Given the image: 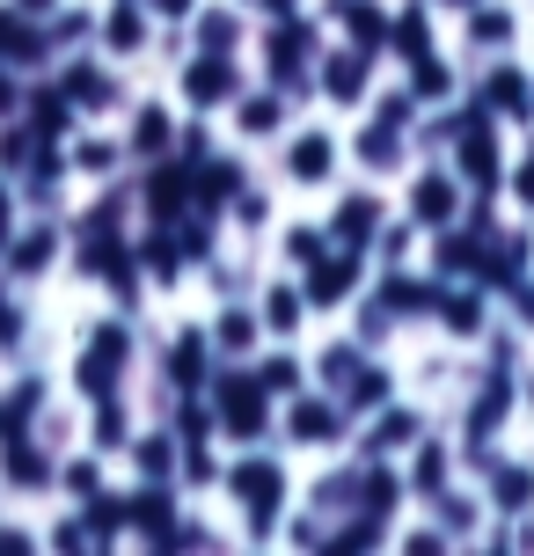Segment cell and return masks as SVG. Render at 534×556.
<instances>
[{
    "instance_id": "obj_55",
    "label": "cell",
    "mask_w": 534,
    "mask_h": 556,
    "mask_svg": "<svg viewBox=\"0 0 534 556\" xmlns=\"http://www.w3.org/2000/svg\"><path fill=\"white\" fill-rule=\"evenodd\" d=\"M15 103H23V96H15V81H8V59H0V117H15Z\"/></svg>"
},
{
    "instance_id": "obj_14",
    "label": "cell",
    "mask_w": 534,
    "mask_h": 556,
    "mask_svg": "<svg viewBox=\"0 0 534 556\" xmlns=\"http://www.w3.org/2000/svg\"><path fill=\"white\" fill-rule=\"evenodd\" d=\"M66 96H74V103H81V111H111L117 103V81L111 74H103V66H96V59H81V66H66Z\"/></svg>"
},
{
    "instance_id": "obj_20",
    "label": "cell",
    "mask_w": 534,
    "mask_h": 556,
    "mask_svg": "<svg viewBox=\"0 0 534 556\" xmlns=\"http://www.w3.org/2000/svg\"><path fill=\"white\" fill-rule=\"evenodd\" d=\"M338 15H344V29L359 37V52H381V45H389V15H381L373 0H338Z\"/></svg>"
},
{
    "instance_id": "obj_52",
    "label": "cell",
    "mask_w": 534,
    "mask_h": 556,
    "mask_svg": "<svg viewBox=\"0 0 534 556\" xmlns=\"http://www.w3.org/2000/svg\"><path fill=\"white\" fill-rule=\"evenodd\" d=\"M154 15H169V23H183V15H198V0H147Z\"/></svg>"
},
{
    "instance_id": "obj_17",
    "label": "cell",
    "mask_w": 534,
    "mask_h": 556,
    "mask_svg": "<svg viewBox=\"0 0 534 556\" xmlns=\"http://www.w3.org/2000/svg\"><path fill=\"white\" fill-rule=\"evenodd\" d=\"M37 403H44V381H15V389H8V403H0V446H8V440H23V432H29Z\"/></svg>"
},
{
    "instance_id": "obj_42",
    "label": "cell",
    "mask_w": 534,
    "mask_h": 556,
    "mask_svg": "<svg viewBox=\"0 0 534 556\" xmlns=\"http://www.w3.org/2000/svg\"><path fill=\"white\" fill-rule=\"evenodd\" d=\"M389 505H395V476H389V469H366V513L381 520Z\"/></svg>"
},
{
    "instance_id": "obj_25",
    "label": "cell",
    "mask_w": 534,
    "mask_h": 556,
    "mask_svg": "<svg viewBox=\"0 0 534 556\" xmlns=\"http://www.w3.org/2000/svg\"><path fill=\"white\" fill-rule=\"evenodd\" d=\"M285 425H293V440H338V425H344V417H338V403H315V395H301Z\"/></svg>"
},
{
    "instance_id": "obj_24",
    "label": "cell",
    "mask_w": 534,
    "mask_h": 556,
    "mask_svg": "<svg viewBox=\"0 0 534 556\" xmlns=\"http://www.w3.org/2000/svg\"><path fill=\"white\" fill-rule=\"evenodd\" d=\"M410 213H418L424 227H447V220H454V184H447V176H418V191H410Z\"/></svg>"
},
{
    "instance_id": "obj_27",
    "label": "cell",
    "mask_w": 534,
    "mask_h": 556,
    "mask_svg": "<svg viewBox=\"0 0 534 556\" xmlns=\"http://www.w3.org/2000/svg\"><path fill=\"white\" fill-rule=\"evenodd\" d=\"M81 528H88V542H117V528H125V498H111V491L81 498Z\"/></svg>"
},
{
    "instance_id": "obj_28",
    "label": "cell",
    "mask_w": 534,
    "mask_h": 556,
    "mask_svg": "<svg viewBox=\"0 0 534 556\" xmlns=\"http://www.w3.org/2000/svg\"><path fill=\"white\" fill-rule=\"evenodd\" d=\"M176 264H183V250H176V235H169V227L140 242V271L154 278V286H176Z\"/></svg>"
},
{
    "instance_id": "obj_22",
    "label": "cell",
    "mask_w": 534,
    "mask_h": 556,
    "mask_svg": "<svg viewBox=\"0 0 534 556\" xmlns=\"http://www.w3.org/2000/svg\"><path fill=\"white\" fill-rule=\"evenodd\" d=\"M330 227H338L344 250H359V242H373V227H381V205H373V198H344Z\"/></svg>"
},
{
    "instance_id": "obj_57",
    "label": "cell",
    "mask_w": 534,
    "mask_h": 556,
    "mask_svg": "<svg viewBox=\"0 0 534 556\" xmlns=\"http://www.w3.org/2000/svg\"><path fill=\"white\" fill-rule=\"evenodd\" d=\"M512 191H520V198H527V205H534V154H527V162H520V176H512Z\"/></svg>"
},
{
    "instance_id": "obj_13",
    "label": "cell",
    "mask_w": 534,
    "mask_h": 556,
    "mask_svg": "<svg viewBox=\"0 0 534 556\" xmlns=\"http://www.w3.org/2000/svg\"><path fill=\"white\" fill-rule=\"evenodd\" d=\"M461 176H469L476 191L498 184V139H491V125H461Z\"/></svg>"
},
{
    "instance_id": "obj_5",
    "label": "cell",
    "mask_w": 534,
    "mask_h": 556,
    "mask_svg": "<svg viewBox=\"0 0 534 556\" xmlns=\"http://www.w3.org/2000/svg\"><path fill=\"white\" fill-rule=\"evenodd\" d=\"M125 528L140 534V542H154V549H169V534H176V498H169V483H147V491H132V498H125Z\"/></svg>"
},
{
    "instance_id": "obj_21",
    "label": "cell",
    "mask_w": 534,
    "mask_h": 556,
    "mask_svg": "<svg viewBox=\"0 0 534 556\" xmlns=\"http://www.w3.org/2000/svg\"><path fill=\"white\" fill-rule=\"evenodd\" d=\"M366 59H373V52H338L330 66H322V88H330L338 103H359V96H366Z\"/></svg>"
},
{
    "instance_id": "obj_34",
    "label": "cell",
    "mask_w": 534,
    "mask_h": 556,
    "mask_svg": "<svg viewBox=\"0 0 534 556\" xmlns=\"http://www.w3.org/2000/svg\"><path fill=\"white\" fill-rule=\"evenodd\" d=\"M301 307H308V293H293V286H271V293H264V323H271V330H301Z\"/></svg>"
},
{
    "instance_id": "obj_23",
    "label": "cell",
    "mask_w": 534,
    "mask_h": 556,
    "mask_svg": "<svg viewBox=\"0 0 534 556\" xmlns=\"http://www.w3.org/2000/svg\"><path fill=\"white\" fill-rule=\"evenodd\" d=\"M389 45H395V59H410V66H418V59H432V29H424V8H403V15H395V23H389Z\"/></svg>"
},
{
    "instance_id": "obj_36",
    "label": "cell",
    "mask_w": 534,
    "mask_h": 556,
    "mask_svg": "<svg viewBox=\"0 0 534 556\" xmlns=\"http://www.w3.org/2000/svg\"><path fill=\"white\" fill-rule=\"evenodd\" d=\"M74 168H81V176H111L117 168V139H74Z\"/></svg>"
},
{
    "instance_id": "obj_61",
    "label": "cell",
    "mask_w": 534,
    "mask_h": 556,
    "mask_svg": "<svg viewBox=\"0 0 534 556\" xmlns=\"http://www.w3.org/2000/svg\"><path fill=\"white\" fill-rule=\"evenodd\" d=\"M520 315H527V323H534V286H527V293H520Z\"/></svg>"
},
{
    "instance_id": "obj_30",
    "label": "cell",
    "mask_w": 534,
    "mask_h": 556,
    "mask_svg": "<svg viewBox=\"0 0 534 556\" xmlns=\"http://www.w3.org/2000/svg\"><path fill=\"white\" fill-rule=\"evenodd\" d=\"M381 301H389L395 315H418V307H440V293H432L424 278H403V271H395L389 286H381Z\"/></svg>"
},
{
    "instance_id": "obj_50",
    "label": "cell",
    "mask_w": 534,
    "mask_h": 556,
    "mask_svg": "<svg viewBox=\"0 0 534 556\" xmlns=\"http://www.w3.org/2000/svg\"><path fill=\"white\" fill-rule=\"evenodd\" d=\"M183 476H191V483H213V462H205V446L191 440V454H183Z\"/></svg>"
},
{
    "instance_id": "obj_54",
    "label": "cell",
    "mask_w": 534,
    "mask_h": 556,
    "mask_svg": "<svg viewBox=\"0 0 534 556\" xmlns=\"http://www.w3.org/2000/svg\"><path fill=\"white\" fill-rule=\"evenodd\" d=\"M15 242V205H8V184H0V250Z\"/></svg>"
},
{
    "instance_id": "obj_53",
    "label": "cell",
    "mask_w": 534,
    "mask_h": 556,
    "mask_svg": "<svg viewBox=\"0 0 534 556\" xmlns=\"http://www.w3.org/2000/svg\"><path fill=\"white\" fill-rule=\"evenodd\" d=\"M52 549H88V528H81V520H74V528H59V534H52Z\"/></svg>"
},
{
    "instance_id": "obj_1",
    "label": "cell",
    "mask_w": 534,
    "mask_h": 556,
    "mask_svg": "<svg viewBox=\"0 0 534 556\" xmlns=\"http://www.w3.org/2000/svg\"><path fill=\"white\" fill-rule=\"evenodd\" d=\"M227 491L250 505V528L256 534H271V520H279V505H285V469H279V462H264V454H250V462L227 469Z\"/></svg>"
},
{
    "instance_id": "obj_41",
    "label": "cell",
    "mask_w": 534,
    "mask_h": 556,
    "mask_svg": "<svg viewBox=\"0 0 534 556\" xmlns=\"http://www.w3.org/2000/svg\"><path fill=\"white\" fill-rule=\"evenodd\" d=\"M440 315H447L454 330H476V323H483V301H476V293H447V301H440Z\"/></svg>"
},
{
    "instance_id": "obj_2",
    "label": "cell",
    "mask_w": 534,
    "mask_h": 556,
    "mask_svg": "<svg viewBox=\"0 0 534 556\" xmlns=\"http://www.w3.org/2000/svg\"><path fill=\"white\" fill-rule=\"evenodd\" d=\"M264 381L256 374H220V389H213V403H220V425L234 432V440H256L264 425H271V410H264Z\"/></svg>"
},
{
    "instance_id": "obj_43",
    "label": "cell",
    "mask_w": 534,
    "mask_h": 556,
    "mask_svg": "<svg viewBox=\"0 0 534 556\" xmlns=\"http://www.w3.org/2000/svg\"><path fill=\"white\" fill-rule=\"evenodd\" d=\"M66 491H74V498H96V491H103V469H96V462H66Z\"/></svg>"
},
{
    "instance_id": "obj_40",
    "label": "cell",
    "mask_w": 534,
    "mask_h": 556,
    "mask_svg": "<svg viewBox=\"0 0 534 556\" xmlns=\"http://www.w3.org/2000/svg\"><path fill=\"white\" fill-rule=\"evenodd\" d=\"M256 381H264L271 395H293V389H301V366H293V359H264V366H256Z\"/></svg>"
},
{
    "instance_id": "obj_38",
    "label": "cell",
    "mask_w": 534,
    "mask_h": 556,
    "mask_svg": "<svg viewBox=\"0 0 534 556\" xmlns=\"http://www.w3.org/2000/svg\"><path fill=\"white\" fill-rule=\"evenodd\" d=\"M395 132H403V125H389V117H381L373 132H359V154H366V162H373V168H389V162H395V147H403V139H395Z\"/></svg>"
},
{
    "instance_id": "obj_19",
    "label": "cell",
    "mask_w": 534,
    "mask_h": 556,
    "mask_svg": "<svg viewBox=\"0 0 534 556\" xmlns=\"http://www.w3.org/2000/svg\"><path fill=\"white\" fill-rule=\"evenodd\" d=\"M176 462H183V454H176V440H169V432H147V440H132V469H140L147 483H169V476H176Z\"/></svg>"
},
{
    "instance_id": "obj_33",
    "label": "cell",
    "mask_w": 534,
    "mask_h": 556,
    "mask_svg": "<svg viewBox=\"0 0 534 556\" xmlns=\"http://www.w3.org/2000/svg\"><path fill=\"white\" fill-rule=\"evenodd\" d=\"M483 103H491V111H527V81H520V74H512V66H498V74H491V81H483Z\"/></svg>"
},
{
    "instance_id": "obj_29",
    "label": "cell",
    "mask_w": 534,
    "mask_h": 556,
    "mask_svg": "<svg viewBox=\"0 0 534 556\" xmlns=\"http://www.w3.org/2000/svg\"><path fill=\"white\" fill-rule=\"evenodd\" d=\"M279 117H285V103L279 96H234V125H242V132H279Z\"/></svg>"
},
{
    "instance_id": "obj_3",
    "label": "cell",
    "mask_w": 534,
    "mask_h": 556,
    "mask_svg": "<svg viewBox=\"0 0 534 556\" xmlns=\"http://www.w3.org/2000/svg\"><path fill=\"white\" fill-rule=\"evenodd\" d=\"M234 96H242V74H234L227 52H198L191 66H183V103H191V111H220Z\"/></svg>"
},
{
    "instance_id": "obj_15",
    "label": "cell",
    "mask_w": 534,
    "mask_h": 556,
    "mask_svg": "<svg viewBox=\"0 0 534 556\" xmlns=\"http://www.w3.org/2000/svg\"><path fill=\"white\" fill-rule=\"evenodd\" d=\"M88 440L103 446V454H117V446H132V425H125V403H117L111 389L96 395V410H88Z\"/></svg>"
},
{
    "instance_id": "obj_60",
    "label": "cell",
    "mask_w": 534,
    "mask_h": 556,
    "mask_svg": "<svg viewBox=\"0 0 534 556\" xmlns=\"http://www.w3.org/2000/svg\"><path fill=\"white\" fill-rule=\"evenodd\" d=\"M264 8H271V15H293V8H301V0H264Z\"/></svg>"
},
{
    "instance_id": "obj_45",
    "label": "cell",
    "mask_w": 534,
    "mask_h": 556,
    "mask_svg": "<svg viewBox=\"0 0 534 556\" xmlns=\"http://www.w3.org/2000/svg\"><path fill=\"white\" fill-rule=\"evenodd\" d=\"M410 74H418V96H447V66H440V59H418V66H410Z\"/></svg>"
},
{
    "instance_id": "obj_12",
    "label": "cell",
    "mask_w": 534,
    "mask_h": 556,
    "mask_svg": "<svg viewBox=\"0 0 534 556\" xmlns=\"http://www.w3.org/2000/svg\"><path fill=\"white\" fill-rule=\"evenodd\" d=\"M330 168H338V139L330 132H301L293 139V154H285V176H293V184H322Z\"/></svg>"
},
{
    "instance_id": "obj_16",
    "label": "cell",
    "mask_w": 534,
    "mask_h": 556,
    "mask_svg": "<svg viewBox=\"0 0 534 556\" xmlns=\"http://www.w3.org/2000/svg\"><path fill=\"white\" fill-rule=\"evenodd\" d=\"M103 45H111V52H147V15H140V0H117L111 15H103Z\"/></svg>"
},
{
    "instance_id": "obj_4",
    "label": "cell",
    "mask_w": 534,
    "mask_h": 556,
    "mask_svg": "<svg viewBox=\"0 0 534 556\" xmlns=\"http://www.w3.org/2000/svg\"><path fill=\"white\" fill-rule=\"evenodd\" d=\"M191 205H198V198H191V162L154 154V168H147V213H154V227H176Z\"/></svg>"
},
{
    "instance_id": "obj_48",
    "label": "cell",
    "mask_w": 534,
    "mask_h": 556,
    "mask_svg": "<svg viewBox=\"0 0 534 556\" xmlns=\"http://www.w3.org/2000/svg\"><path fill=\"white\" fill-rule=\"evenodd\" d=\"M410 432H418V425H410L403 410H389V417H381V432H373V446H395V440H410Z\"/></svg>"
},
{
    "instance_id": "obj_18",
    "label": "cell",
    "mask_w": 534,
    "mask_h": 556,
    "mask_svg": "<svg viewBox=\"0 0 534 556\" xmlns=\"http://www.w3.org/2000/svg\"><path fill=\"white\" fill-rule=\"evenodd\" d=\"M205 359H213V344H205L198 330H183V337H176V352H169V381L191 395L198 381H205Z\"/></svg>"
},
{
    "instance_id": "obj_59",
    "label": "cell",
    "mask_w": 534,
    "mask_h": 556,
    "mask_svg": "<svg viewBox=\"0 0 534 556\" xmlns=\"http://www.w3.org/2000/svg\"><path fill=\"white\" fill-rule=\"evenodd\" d=\"M15 8H23V15H52L59 0H15Z\"/></svg>"
},
{
    "instance_id": "obj_51",
    "label": "cell",
    "mask_w": 534,
    "mask_h": 556,
    "mask_svg": "<svg viewBox=\"0 0 534 556\" xmlns=\"http://www.w3.org/2000/svg\"><path fill=\"white\" fill-rule=\"evenodd\" d=\"M322 374H330V381H352V374H359V359H352V352H330V359H322Z\"/></svg>"
},
{
    "instance_id": "obj_35",
    "label": "cell",
    "mask_w": 534,
    "mask_h": 556,
    "mask_svg": "<svg viewBox=\"0 0 534 556\" xmlns=\"http://www.w3.org/2000/svg\"><path fill=\"white\" fill-rule=\"evenodd\" d=\"M491 498L506 505V513H520V505L534 498V469H498L491 476Z\"/></svg>"
},
{
    "instance_id": "obj_39",
    "label": "cell",
    "mask_w": 534,
    "mask_h": 556,
    "mask_svg": "<svg viewBox=\"0 0 534 556\" xmlns=\"http://www.w3.org/2000/svg\"><path fill=\"white\" fill-rule=\"evenodd\" d=\"M381 403H389V374L359 366V374H352V410H381Z\"/></svg>"
},
{
    "instance_id": "obj_58",
    "label": "cell",
    "mask_w": 534,
    "mask_h": 556,
    "mask_svg": "<svg viewBox=\"0 0 534 556\" xmlns=\"http://www.w3.org/2000/svg\"><path fill=\"white\" fill-rule=\"evenodd\" d=\"M15 337H23V323H15V307L0 301V344H15Z\"/></svg>"
},
{
    "instance_id": "obj_37",
    "label": "cell",
    "mask_w": 534,
    "mask_h": 556,
    "mask_svg": "<svg viewBox=\"0 0 534 556\" xmlns=\"http://www.w3.org/2000/svg\"><path fill=\"white\" fill-rule=\"evenodd\" d=\"M213 344H220V352H250V344H256V315L227 307V315H220V330H213Z\"/></svg>"
},
{
    "instance_id": "obj_56",
    "label": "cell",
    "mask_w": 534,
    "mask_h": 556,
    "mask_svg": "<svg viewBox=\"0 0 534 556\" xmlns=\"http://www.w3.org/2000/svg\"><path fill=\"white\" fill-rule=\"evenodd\" d=\"M23 549H37L29 534H15V528H0V556H23Z\"/></svg>"
},
{
    "instance_id": "obj_32",
    "label": "cell",
    "mask_w": 534,
    "mask_h": 556,
    "mask_svg": "<svg viewBox=\"0 0 534 556\" xmlns=\"http://www.w3.org/2000/svg\"><path fill=\"white\" fill-rule=\"evenodd\" d=\"M234 37H242V23L227 8H205L198 15V52H234Z\"/></svg>"
},
{
    "instance_id": "obj_9",
    "label": "cell",
    "mask_w": 534,
    "mask_h": 556,
    "mask_svg": "<svg viewBox=\"0 0 534 556\" xmlns=\"http://www.w3.org/2000/svg\"><path fill=\"white\" fill-rule=\"evenodd\" d=\"M191 198H198V213H213V205H234V198H242V168H234V162H213V154H198V168H191Z\"/></svg>"
},
{
    "instance_id": "obj_44",
    "label": "cell",
    "mask_w": 534,
    "mask_h": 556,
    "mask_svg": "<svg viewBox=\"0 0 534 556\" xmlns=\"http://www.w3.org/2000/svg\"><path fill=\"white\" fill-rule=\"evenodd\" d=\"M440 483H447V454L424 446V454H418V491H440Z\"/></svg>"
},
{
    "instance_id": "obj_10",
    "label": "cell",
    "mask_w": 534,
    "mask_h": 556,
    "mask_svg": "<svg viewBox=\"0 0 534 556\" xmlns=\"http://www.w3.org/2000/svg\"><path fill=\"white\" fill-rule=\"evenodd\" d=\"M352 286H359V264H352V250H344V256H315V264H308V301H315V307L352 301Z\"/></svg>"
},
{
    "instance_id": "obj_46",
    "label": "cell",
    "mask_w": 534,
    "mask_h": 556,
    "mask_svg": "<svg viewBox=\"0 0 534 556\" xmlns=\"http://www.w3.org/2000/svg\"><path fill=\"white\" fill-rule=\"evenodd\" d=\"M506 37H512V15L483 8V15H476V45H506Z\"/></svg>"
},
{
    "instance_id": "obj_11",
    "label": "cell",
    "mask_w": 534,
    "mask_h": 556,
    "mask_svg": "<svg viewBox=\"0 0 534 556\" xmlns=\"http://www.w3.org/2000/svg\"><path fill=\"white\" fill-rule=\"evenodd\" d=\"M52 264H59V227H29V235L8 242V271L15 278H44Z\"/></svg>"
},
{
    "instance_id": "obj_6",
    "label": "cell",
    "mask_w": 534,
    "mask_h": 556,
    "mask_svg": "<svg viewBox=\"0 0 534 556\" xmlns=\"http://www.w3.org/2000/svg\"><path fill=\"white\" fill-rule=\"evenodd\" d=\"M125 352H132V337H125V323H103V330L88 337L81 366H74V374H81V389H88V395H103V389L117 381V366H125Z\"/></svg>"
},
{
    "instance_id": "obj_31",
    "label": "cell",
    "mask_w": 534,
    "mask_h": 556,
    "mask_svg": "<svg viewBox=\"0 0 534 556\" xmlns=\"http://www.w3.org/2000/svg\"><path fill=\"white\" fill-rule=\"evenodd\" d=\"M132 147H140L147 162H154V154H169V147H176V125H169V111H140V125H132Z\"/></svg>"
},
{
    "instance_id": "obj_62",
    "label": "cell",
    "mask_w": 534,
    "mask_h": 556,
    "mask_svg": "<svg viewBox=\"0 0 534 556\" xmlns=\"http://www.w3.org/2000/svg\"><path fill=\"white\" fill-rule=\"evenodd\" d=\"M454 8H476V0H454Z\"/></svg>"
},
{
    "instance_id": "obj_7",
    "label": "cell",
    "mask_w": 534,
    "mask_h": 556,
    "mask_svg": "<svg viewBox=\"0 0 534 556\" xmlns=\"http://www.w3.org/2000/svg\"><path fill=\"white\" fill-rule=\"evenodd\" d=\"M308 52H315V29L285 15V23L271 29V45H264V59H271V81L293 88V81H301V59H308Z\"/></svg>"
},
{
    "instance_id": "obj_47",
    "label": "cell",
    "mask_w": 534,
    "mask_h": 556,
    "mask_svg": "<svg viewBox=\"0 0 534 556\" xmlns=\"http://www.w3.org/2000/svg\"><path fill=\"white\" fill-rule=\"evenodd\" d=\"M285 250H293V264H315V256H322V235H315V227H293Z\"/></svg>"
},
{
    "instance_id": "obj_26",
    "label": "cell",
    "mask_w": 534,
    "mask_h": 556,
    "mask_svg": "<svg viewBox=\"0 0 534 556\" xmlns=\"http://www.w3.org/2000/svg\"><path fill=\"white\" fill-rule=\"evenodd\" d=\"M8 483H15V491H44V483H52V462L29 440H8Z\"/></svg>"
},
{
    "instance_id": "obj_49",
    "label": "cell",
    "mask_w": 534,
    "mask_h": 556,
    "mask_svg": "<svg viewBox=\"0 0 534 556\" xmlns=\"http://www.w3.org/2000/svg\"><path fill=\"white\" fill-rule=\"evenodd\" d=\"M176 425H183V440H205V425H213V417L198 410V403H183V410H176Z\"/></svg>"
},
{
    "instance_id": "obj_8",
    "label": "cell",
    "mask_w": 534,
    "mask_h": 556,
    "mask_svg": "<svg viewBox=\"0 0 534 556\" xmlns=\"http://www.w3.org/2000/svg\"><path fill=\"white\" fill-rule=\"evenodd\" d=\"M23 117H29V132H37V139H66V132H74V117H81V103H74L66 88H37V96L23 103Z\"/></svg>"
}]
</instances>
